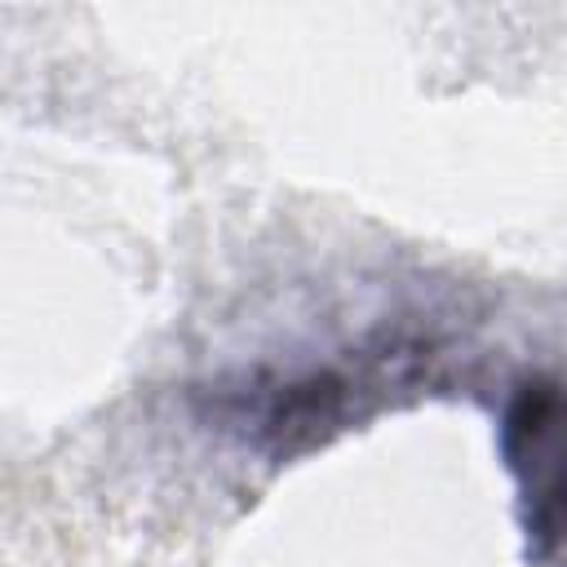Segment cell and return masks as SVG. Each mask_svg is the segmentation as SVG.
<instances>
[{
    "instance_id": "1",
    "label": "cell",
    "mask_w": 567,
    "mask_h": 567,
    "mask_svg": "<svg viewBox=\"0 0 567 567\" xmlns=\"http://www.w3.org/2000/svg\"><path fill=\"white\" fill-rule=\"evenodd\" d=\"M501 456L518 487L532 558L567 567V381L532 377L501 416Z\"/></svg>"
}]
</instances>
